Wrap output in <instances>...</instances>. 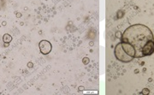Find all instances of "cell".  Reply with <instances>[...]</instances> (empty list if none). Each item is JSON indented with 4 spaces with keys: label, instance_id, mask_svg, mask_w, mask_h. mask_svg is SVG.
I'll use <instances>...</instances> for the list:
<instances>
[{
    "label": "cell",
    "instance_id": "cell-7",
    "mask_svg": "<svg viewBox=\"0 0 154 95\" xmlns=\"http://www.w3.org/2000/svg\"><path fill=\"white\" fill-rule=\"evenodd\" d=\"M89 61H90L89 58H88V57H84V58L82 59V63H84L85 65H87V64L89 63Z\"/></svg>",
    "mask_w": 154,
    "mask_h": 95
},
{
    "label": "cell",
    "instance_id": "cell-5",
    "mask_svg": "<svg viewBox=\"0 0 154 95\" xmlns=\"http://www.w3.org/2000/svg\"><path fill=\"white\" fill-rule=\"evenodd\" d=\"M122 46L123 50L125 51V52L127 54H129L130 57H133L134 58H135V54H136V51H135V48L131 44L129 43H127V42H122Z\"/></svg>",
    "mask_w": 154,
    "mask_h": 95
},
{
    "label": "cell",
    "instance_id": "cell-12",
    "mask_svg": "<svg viewBox=\"0 0 154 95\" xmlns=\"http://www.w3.org/2000/svg\"><path fill=\"white\" fill-rule=\"evenodd\" d=\"M79 89H80V90H83V87H79Z\"/></svg>",
    "mask_w": 154,
    "mask_h": 95
},
{
    "label": "cell",
    "instance_id": "cell-10",
    "mask_svg": "<svg viewBox=\"0 0 154 95\" xmlns=\"http://www.w3.org/2000/svg\"><path fill=\"white\" fill-rule=\"evenodd\" d=\"M9 45V43H4V47H8Z\"/></svg>",
    "mask_w": 154,
    "mask_h": 95
},
{
    "label": "cell",
    "instance_id": "cell-4",
    "mask_svg": "<svg viewBox=\"0 0 154 95\" xmlns=\"http://www.w3.org/2000/svg\"><path fill=\"white\" fill-rule=\"evenodd\" d=\"M142 57H147V56L153 55L154 53V40L148 42L146 46L142 49Z\"/></svg>",
    "mask_w": 154,
    "mask_h": 95
},
{
    "label": "cell",
    "instance_id": "cell-6",
    "mask_svg": "<svg viewBox=\"0 0 154 95\" xmlns=\"http://www.w3.org/2000/svg\"><path fill=\"white\" fill-rule=\"evenodd\" d=\"M3 41L4 43H10L12 41V36L9 33H5L3 36Z\"/></svg>",
    "mask_w": 154,
    "mask_h": 95
},
{
    "label": "cell",
    "instance_id": "cell-9",
    "mask_svg": "<svg viewBox=\"0 0 154 95\" xmlns=\"http://www.w3.org/2000/svg\"><path fill=\"white\" fill-rule=\"evenodd\" d=\"M33 66V63H27V67H28V68H32Z\"/></svg>",
    "mask_w": 154,
    "mask_h": 95
},
{
    "label": "cell",
    "instance_id": "cell-8",
    "mask_svg": "<svg viewBox=\"0 0 154 95\" xmlns=\"http://www.w3.org/2000/svg\"><path fill=\"white\" fill-rule=\"evenodd\" d=\"M149 92H150V91H149V89L145 88V89L142 91V94H149Z\"/></svg>",
    "mask_w": 154,
    "mask_h": 95
},
{
    "label": "cell",
    "instance_id": "cell-11",
    "mask_svg": "<svg viewBox=\"0 0 154 95\" xmlns=\"http://www.w3.org/2000/svg\"><path fill=\"white\" fill-rule=\"evenodd\" d=\"M16 16H17V17H21V16H22V15H21V13H17Z\"/></svg>",
    "mask_w": 154,
    "mask_h": 95
},
{
    "label": "cell",
    "instance_id": "cell-3",
    "mask_svg": "<svg viewBox=\"0 0 154 95\" xmlns=\"http://www.w3.org/2000/svg\"><path fill=\"white\" fill-rule=\"evenodd\" d=\"M39 48L40 51L43 55H48L52 50V46L51 42L46 40H42L39 43Z\"/></svg>",
    "mask_w": 154,
    "mask_h": 95
},
{
    "label": "cell",
    "instance_id": "cell-2",
    "mask_svg": "<svg viewBox=\"0 0 154 95\" xmlns=\"http://www.w3.org/2000/svg\"><path fill=\"white\" fill-rule=\"evenodd\" d=\"M114 54H115V57L116 58L122 62V63H128L132 62L134 58L133 57H130L129 54H127L125 52V51L123 50L122 46V43H118L116 46H115V50H114Z\"/></svg>",
    "mask_w": 154,
    "mask_h": 95
},
{
    "label": "cell",
    "instance_id": "cell-1",
    "mask_svg": "<svg viewBox=\"0 0 154 95\" xmlns=\"http://www.w3.org/2000/svg\"><path fill=\"white\" fill-rule=\"evenodd\" d=\"M154 40L152 30L143 24H134L125 29L122 33L121 41L131 44L135 48V58L142 57V49L146 44Z\"/></svg>",
    "mask_w": 154,
    "mask_h": 95
}]
</instances>
